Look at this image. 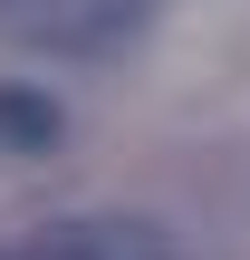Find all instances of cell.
Segmentation results:
<instances>
[{
  "mask_svg": "<svg viewBox=\"0 0 250 260\" xmlns=\"http://www.w3.org/2000/svg\"><path fill=\"white\" fill-rule=\"evenodd\" d=\"M0 145L48 154V145H58V106H48L39 87H0Z\"/></svg>",
  "mask_w": 250,
  "mask_h": 260,
  "instance_id": "cell-3",
  "label": "cell"
},
{
  "mask_svg": "<svg viewBox=\"0 0 250 260\" xmlns=\"http://www.w3.org/2000/svg\"><path fill=\"white\" fill-rule=\"evenodd\" d=\"M154 0H0V29L29 48H116Z\"/></svg>",
  "mask_w": 250,
  "mask_h": 260,
  "instance_id": "cell-1",
  "label": "cell"
},
{
  "mask_svg": "<svg viewBox=\"0 0 250 260\" xmlns=\"http://www.w3.org/2000/svg\"><path fill=\"white\" fill-rule=\"evenodd\" d=\"M19 260H173V232L145 212H87V222H58L48 241H29Z\"/></svg>",
  "mask_w": 250,
  "mask_h": 260,
  "instance_id": "cell-2",
  "label": "cell"
}]
</instances>
